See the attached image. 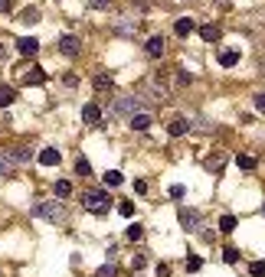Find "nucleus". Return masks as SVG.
I'll return each mask as SVG.
<instances>
[{
	"label": "nucleus",
	"mask_w": 265,
	"mask_h": 277,
	"mask_svg": "<svg viewBox=\"0 0 265 277\" xmlns=\"http://www.w3.org/2000/svg\"><path fill=\"white\" fill-rule=\"evenodd\" d=\"M3 10H10V0H0V13Z\"/></svg>",
	"instance_id": "e433bc0d"
},
{
	"label": "nucleus",
	"mask_w": 265,
	"mask_h": 277,
	"mask_svg": "<svg viewBox=\"0 0 265 277\" xmlns=\"http://www.w3.org/2000/svg\"><path fill=\"white\" fill-rule=\"evenodd\" d=\"M134 192H141V196H144V192H147V183L138 180V183H134Z\"/></svg>",
	"instance_id": "f704fd0d"
},
{
	"label": "nucleus",
	"mask_w": 265,
	"mask_h": 277,
	"mask_svg": "<svg viewBox=\"0 0 265 277\" xmlns=\"http://www.w3.org/2000/svg\"><path fill=\"white\" fill-rule=\"evenodd\" d=\"M122 180H124V176L118 170H108V173H105V183H108V186H122Z\"/></svg>",
	"instance_id": "5701e85b"
},
{
	"label": "nucleus",
	"mask_w": 265,
	"mask_h": 277,
	"mask_svg": "<svg viewBox=\"0 0 265 277\" xmlns=\"http://www.w3.org/2000/svg\"><path fill=\"white\" fill-rule=\"evenodd\" d=\"M20 20L23 23H40V10H36V7H23V10H20Z\"/></svg>",
	"instance_id": "f3484780"
},
{
	"label": "nucleus",
	"mask_w": 265,
	"mask_h": 277,
	"mask_svg": "<svg viewBox=\"0 0 265 277\" xmlns=\"http://www.w3.org/2000/svg\"><path fill=\"white\" fill-rule=\"evenodd\" d=\"M174 82H177V85H190V72H183V69H174Z\"/></svg>",
	"instance_id": "bb28decb"
},
{
	"label": "nucleus",
	"mask_w": 265,
	"mask_h": 277,
	"mask_svg": "<svg viewBox=\"0 0 265 277\" xmlns=\"http://www.w3.org/2000/svg\"><path fill=\"white\" fill-rule=\"evenodd\" d=\"M134 98H147L151 105H161V101H167V98H170V88H167L157 75H151V78H144L141 85L134 88Z\"/></svg>",
	"instance_id": "f257e3e1"
},
{
	"label": "nucleus",
	"mask_w": 265,
	"mask_h": 277,
	"mask_svg": "<svg viewBox=\"0 0 265 277\" xmlns=\"http://www.w3.org/2000/svg\"><path fill=\"white\" fill-rule=\"evenodd\" d=\"M131 128L134 130H147V128H151V114H134L131 117Z\"/></svg>",
	"instance_id": "dca6fc26"
},
{
	"label": "nucleus",
	"mask_w": 265,
	"mask_h": 277,
	"mask_svg": "<svg viewBox=\"0 0 265 277\" xmlns=\"http://www.w3.org/2000/svg\"><path fill=\"white\" fill-rule=\"evenodd\" d=\"M59 160H62V153H59L56 147H43L40 150V163H43V166H56Z\"/></svg>",
	"instance_id": "6e6552de"
},
{
	"label": "nucleus",
	"mask_w": 265,
	"mask_h": 277,
	"mask_svg": "<svg viewBox=\"0 0 265 277\" xmlns=\"http://www.w3.org/2000/svg\"><path fill=\"white\" fill-rule=\"evenodd\" d=\"M95 277H118V267L115 264H102L99 271H95Z\"/></svg>",
	"instance_id": "4be33fe9"
},
{
	"label": "nucleus",
	"mask_w": 265,
	"mask_h": 277,
	"mask_svg": "<svg viewBox=\"0 0 265 277\" xmlns=\"http://www.w3.org/2000/svg\"><path fill=\"white\" fill-rule=\"evenodd\" d=\"M223 261H226V264H236V261H239V251H236V248H223Z\"/></svg>",
	"instance_id": "b1692460"
},
{
	"label": "nucleus",
	"mask_w": 265,
	"mask_h": 277,
	"mask_svg": "<svg viewBox=\"0 0 265 277\" xmlns=\"http://www.w3.org/2000/svg\"><path fill=\"white\" fill-rule=\"evenodd\" d=\"M249 274L252 277H265V261H252V264H249Z\"/></svg>",
	"instance_id": "a878e982"
},
{
	"label": "nucleus",
	"mask_w": 265,
	"mask_h": 277,
	"mask_svg": "<svg viewBox=\"0 0 265 277\" xmlns=\"http://www.w3.org/2000/svg\"><path fill=\"white\" fill-rule=\"evenodd\" d=\"M118 212H122L124 219H131V215H134V203H122V205H118Z\"/></svg>",
	"instance_id": "c756f323"
},
{
	"label": "nucleus",
	"mask_w": 265,
	"mask_h": 277,
	"mask_svg": "<svg viewBox=\"0 0 265 277\" xmlns=\"http://www.w3.org/2000/svg\"><path fill=\"white\" fill-rule=\"evenodd\" d=\"M187 130H190V121L174 117V121H170V128H167V134H170V137H180V134H187Z\"/></svg>",
	"instance_id": "f8f14e48"
},
{
	"label": "nucleus",
	"mask_w": 265,
	"mask_h": 277,
	"mask_svg": "<svg viewBox=\"0 0 265 277\" xmlns=\"http://www.w3.org/2000/svg\"><path fill=\"white\" fill-rule=\"evenodd\" d=\"M193 30H197V23L190 20V17H183V20H177V23H174V33H177V36H190Z\"/></svg>",
	"instance_id": "ddd939ff"
},
{
	"label": "nucleus",
	"mask_w": 265,
	"mask_h": 277,
	"mask_svg": "<svg viewBox=\"0 0 265 277\" xmlns=\"http://www.w3.org/2000/svg\"><path fill=\"white\" fill-rule=\"evenodd\" d=\"M88 7L92 10H105V7H111V0H88Z\"/></svg>",
	"instance_id": "7c9ffc66"
},
{
	"label": "nucleus",
	"mask_w": 265,
	"mask_h": 277,
	"mask_svg": "<svg viewBox=\"0 0 265 277\" xmlns=\"http://www.w3.org/2000/svg\"><path fill=\"white\" fill-rule=\"evenodd\" d=\"M147 53L151 55H164V36H151V39H147Z\"/></svg>",
	"instance_id": "4468645a"
},
{
	"label": "nucleus",
	"mask_w": 265,
	"mask_h": 277,
	"mask_svg": "<svg viewBox=\"0 0 265 277\" xmlns=\"http://www.w3.org/2000/svg\"><path fill=\"white\" fill-rule=\"evenodd\" d=\"M236 225H239V222H236V215H223V219H220V232L229 235V232H236Z\"/></svg>",
	"instance_id": "aec40b11"
},
{
	"label": "nucleus",
	"mask_w": 265,
	"mask_h": 277,
	"mask_svg": "<svg viewBox=\"0 0 265 277\" xmlns=\"http://www.w3.org/2000/svg\"><path fill=\"white\" fill-rule=\"evenodd\" d=\"M0 59H3V46H0Z\"/></svg>",
	"instance_id": "4c0bfd02"
},
{
	"label": "nucleus",
	"mask_w": 265,
	"mask_h": 277,
	"mask_svg": "<svg viewBox=\"0 0 265 277\" xmlns=\"http://www.w3.org/2000/svg\"><path fill=\"white\" fill-rule=\"evenodd\" d=\"M76 173H82V176H88V173H92V163H88L85 157H79V160H76Z\"/></svg>",
	"instance_id": "393cba45"
},
{
	"label": "nucleus",
	"mask_w": 265,
	"mask_h": 277,
	"mask_svg": "<svg viewBox=\"0 0 265 277\" xmlns=\"http://www.w3.org/2000/svg\"><path fill=\"white\" fill-rule=\"evenodd\" d=\"M79 36H72V33H66V36H62V39H59V53L62 55H79Z\"/></svg>",
	"instance_id": "423d86ee"
},
{
	"label": "nucleus",
	"mask_w": 265,
	"mask_h": 277,
	"mask_svg": "<svg viewBox=\"0 0 265 277\" xmlns=\"http://www.w3.org/2000/svg\"><path fill=\"white\" fill-rule=\"evenodd\" d=\"M236 62H239V53H229V49L220 53V65H223V69H232Z\"/></svg>",
	"instance_id": "a211bd4d"
},
{
	"label": "nucleus",
	"mask_w": 265,
	"mask_h": 277,
	"mask_svg": "<svg viewBox=\"0 0 265 277\" xmlns=\"http://www.w3.org/2000/svg\"><path fill=\"white\" fill-rule=\"evenodd\" d=\"M236 163H239V170H255V157H249V153H239Z\"/></svg>",
	"instance_id": "412c9836"
},
{
	"label": "nucleus",
	"mask_w": 265,
	"mask_h": 277,
	"mask_svg": "<svg viewBox=\"0 0 265 277\" xmlns=\"http://www.w3.org/2000/svg\"><path fill=\"white\" fill-rule=\"evenodd\" d=\"M180 225H183V232H200V225H203V215L197 209H180Z\"/></svg>",
	"instance_id": "7ed1b4c3"
},
{
	"label": "nucleus",
	"mask_w": 265,
	"mask_h": 277,
	"mask_svg": "<svg viewBox=\"0 0 265 277\" xmlns=\"http://www.w3.org/2000/svg\"><path fill=\"white\" fill-rule=\"evenodd\" d=\"M170 199H183V186H170Z\"/></svg>",
	"instance_id": "72a5a7b5"
},
{
	"label": "nucleus",
	"mask_w": 265,
	"mask_h": 277,
	"mask_svg": "<svg viewBox=\"0 0 265 277\" xmlns=\"http://www.w3.org/2000/svg\"><path fill=\"white\" fill-rule=\"evenodd\" d=\"M124 235H128V241H138V238H141V235H144V228H141V225H138V222H134V225H131V228H128V232H124Z\"/></svg>",
	"instance_id": "c85d7f7f"
},
{
	"label": "nucleus",
	"mask_w": 265,
	"mask_h": 277,
	"mask_svg": "<svg viewBox=\"0 0 265 277\" xmlns=\"http://www.w3.org/2000/svg\"><path fill=\"white\" fill-rule=\"evenodd\" d=\"M82 121H85V124H99L102 121V108L99 105H85L82 108Z\"/></svg>",
	"instance_id": "9b49d317"
},
{
	"label": "nucleus",
	"mask_w": 265,
	"mask_h": 277,
	"mask_svg": "<svg viewBox=\"0 0 265 277\" xmlns=\"http://www.w3.org/2000/svg\"><path fill=\"white\" fill-rule=\"evenodd\" d=\"M223 160H226V157H223V153H216L213 160H206V166H213V170H220V166H223Z\"/></svg>",
	"instance_id": "2f4dec72"
},
{
	"label": "nucleus",
	"mask_w": 265,
	"mask_h": 277,
	"mask_svg": "<svg viewBox=\"0 0 265 277\" xmlns=\"http://www.w3.org/2000/svg\"><path fill=\"white\" fill-rule=\"evenodd\" d=\"M95 88H99V92H111V78L108 75H99V78H95Z\"/></svg>",
	"instance_id": "cd10ccee"
},
{
	"label": "nucleus",
	"mask_w": 265,
	"mask_h": 277,
	"mask_svg": "<svg viewBox=\"0 0 265 277\" xmlns=\"http://www.w3.org/2000/svg\"><path fill=\"white\" fill-rule=\"evenodd\" d=\"M56 196H59V199H69V196H72V183L59 180V183H56Z\"/></svg>",
	"instance_id": "6ab92c4d"
},
{
	"label": "nucleus",
	"mask_w": 265,
	"mask_h": 277,
	"mask_svg": "<svg viewBox=\"0 0 265 277\" xmlns=\"http://www.w3.org/2000/svg\"><path fill=\"white\" fill-rule=\"evenodd\" d=\"M82 205H85L88 212H95V215H105L111 209V199H108L105 189H88V192H82Z\"/></svg>",
	"instance_id": "f03ea898"
},
{
	"label": "nucleus",
	"mask_w": 265,
	"mask_h": 277,
	"mask_svg": "<svg viewBox=\"0 0 265 277\" xmlns=\"http://www.w3.org/2000/svg\"><path fill=\"white\" fill-rule=\"evenodd\" d=\"M255 108H259V111L265 114V95H255Z\"/></svg>",
	"instance_id": "c9c22d12"
},
{
	"label": "nucleus",
	"mask_w": 265,
	"mask_h": 277,
	"mask_svg": "<svg viewBox=\"0 0 265 277\" xmlns=\"http://www.w3.org/2000/svg\"><path fill=\"white\" fill-rule=\"evenodd\" d=\"M200 36H203L206 43H216V39L223 36V30L216 26V23H203V26H200Z\"/></svg>",
	"instance_id": "9d476101"
},
{
	"label": "nucleus",
	"mask_w": 265,
	"mask_h": 277,
	"mask_svg": "<svg viewBox=\"0 0 265 277\" xmlns=\"http://www.w3.org/2000/svg\"><path fill=\"white\" fill-rule=\"evenodd\" d=\"M17 49H20L23 55H36V49H40V39H33V36H23V39H17Z\"/></svg>",
	"instance_id": "1a4fd4ad"
},
{
	"label": "nucleus",
	"mask_w": 265,
	"mask_h": 277,
	"mask_svg": "<svg viewBox=\"0 0 265 277\" xmlns=\"http://www.w3.org/2000/svg\"><path fill=\"white\" fill-rule=\"evenodd\" d=\"M200 267H203V261H200V258L193 255V258H190V261H187V271H200Z\"/></svg>",
	"instance_id": "473e14b6"
},
{
	"label": "nucleus",
	"mask_w": 265,
	"mask_h": 277,
	"mask_svg": "<svg viewBox=\"0 0 265 277\" xmlns=\"http://www.w3.org/2000/svg\"><path fill=\"white\" fill-rule=\"evenodd\" d=\"M13 98H17V92H13L10 85H0V108L13 105Z\"/></svg>",
	"instance_id": "2eb2a0df"
},
{
	"label": "nucleus",
	"mask_w": 265,
	"mask_h": 277,
	"mask_svg": "<svg viewBox=\"0 0 265 277\" xmlns=\"http://www.w3.org/2000/svg\"><path fill=\"white\" fill-rule=\"evenodd\" d=\"M23 82H26V85H43L46 72L40 69V65H26V69H23Z\"/></svg>",
	"instance_id": "39448f33"
},
{
	"label": "nucleus",
	"mask_w": 265,
	"mask_h": 277,
	"mask_svg": "<svg viewBox=\"0 0 265 277\" xmlns=\"http://www.w3.org/2000/svg\"><path fill=\"white\" fill-rule=\"evenodd\" d=\"M17 166H20V163L13 160V153L0 150V176H10V173H17Z\"/></svg>",
	"instance_id": "0eeeda50"
},
{
	"label": "nucleus",
	"mask_w": 265,
	"mask_h": 277,
	"mask_svg": "<svg viewBox=\"0 0 265 277\" xmlns=\"http://www.w3.org/2000/svg\"><path fill=\"white\" fill-rule=\"evenodd\" d=\"M33 215H40V219H53V222H62V219H66V212H62L56 203H40V205H33Z\"/></svg>",
	"instance_id": "20e7f679"
}]
</instances>
